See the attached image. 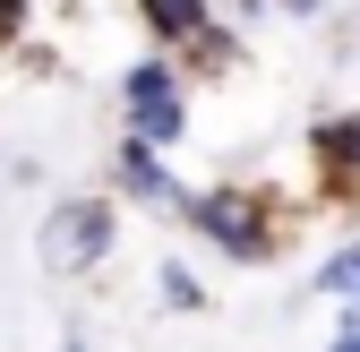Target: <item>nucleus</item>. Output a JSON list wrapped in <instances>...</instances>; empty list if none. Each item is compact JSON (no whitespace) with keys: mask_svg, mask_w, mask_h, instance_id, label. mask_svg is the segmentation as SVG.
Wrapping results in <instances>:
<instances>
[{"mask_svg":"<svg viewBox=\"0 0 360 352\" xmlns=\"http://www.w3.org/2000/svg\"><path fill=\"white\" fill-rule=\"evenodd\" d=\"M138 18H146V34L163 43V52H198V43L214 34L206 0H138Z\"/></svg>","mask_w":360,"mask_h":352,"instance_id":"nucleus-5","label":"nucleus"},{"mask_svg":"<svg viewBox=\"0 0 360 352\" xmlns=\"http://www.w3.org/2000/svg\"><path fill=\"white\" fill-rule=\"evenodd\" d=\"M318 292L326 301H360V241H343L335 258H318Z\"/></svg>","mask_w":360,"mask_h":352,"instance_id":"nucleus-7","label":"nucleus"},{"mask_svg":"<svg viewBox=\"0 0 360 352\" xmlns=\"http://www.w3.org/2000/svg\"><path fill=\"white\" fill-rule=\"evenodd\" d=\"M309 163H318V181L360 189V112H335V120L309 129Z\"/></svg>","mask_w":360,"mask_h":352,"instance_id":"nucleus-4","label":"nucleus"},{"mask_svg":"<svg viewBox=\"0 0 360 352\" xmlns=\"http://www.w3.org/2000/svg\"><path fill=\"white\" fill-rule=\"evenodd\" d=\"M283 9H292V18H318V9H326V0H283Z\"/></svg>","mask_w":360,"mask_h":352,"instance_id":"nucleus-10","label":"nucleus"},{"mask_svg":"<svg viewBox=\"0 0 360 352\" xmlns=\"http://www.w3.org/2000/svg\"><path fill=\"white\" fill-rule=\"evenodd\" d=\"M26 9H34V0H0V43H18V34H26Z\"/></svg>","mask_w":360,"mask_h":352,"instance_id":"nucleus-9","label":"nucleus"},{"mask_svg":"<svg viewBox=\"0 0 360 352\" xmlns=\"http://www.w3.org/2000/svg\"><path fill=\"white\" fill-rule=\"evenodd\" d=\"M112 181H120V198H138V206H172V172H163V155H155V146H138V138H120Z\"/></svg>","mask_w":360,"mask_h":352,"instance_id":"nucleus-6","label":"nucleus"},{"mask_svg":"<svg viewBox=\"0 0 360 352\" xmlns=\"http://www.w3.org/2000/svg\"><path fill=\"white\" fill-rule=\"evenodd\" d=\"M60 352H86V344H77V335H69V344H60Z\"/></svg>","mask_w":360,"mask_h":352,"instance_id":"nucleus-12","label":"nucleus"},{"mask_svg":"<svg viewBox=\"0 0 360 352\" xmlns=\"http://www.w3.org/2000/svg\"><path fill=\"white\" fill-rule=\"evenodd\" d=\"M120 112H129V138L138 146H180L189 138V77H180L172 52H146V61H129L120 69Z\"/></svg>","mask_w":360,"mask_h":352,"instance_id":"nucleus-1","label":"nucleus"},{"mask_svg":"<svg viewBox=\"0 0 360 352\" xmlns=\"http://www.w3.org/2000/svg\"><path fill=\"white\" fill-rule=\"evenodd\" d=\"M180 215H189L232 267H266V258H275V215H266V198H257L249 181H223V189L180 198Z\"/></svg>","mask_w":360,"mask_h":352,"instance_id":"nucleus-2","label":"nucleus"},{"mask_svg":"<svg viewBox=\"0 0 360 352\" xmlns=\"http://www.w3.org/2000/svg\"><path fill=\"white\" fill-rule=\"evenodd\" d=\"M155 284H163V301H172V310H206V284L180 267V258H163V275H155Z\"/></svg>","mask_w":360,"mask_h":352,"instance_id":"nucleus-8","label":"nucleus"},{"mask_svg":"<svg viewBox=\"0 0 360 352\" xmlns=\"http://www.w3.org/2000/svg\"><path fill=\"white\" fill-rule=\"evenodd\" d=\"M326 352H360V327H352V335H335V344H326Z\"/></svg>","mask_w":360,"mask_h":352,"instance_id":"nucleus-11","label":"nucleus"},{"mask_svg":"<svg viewBox=\"0 0 360 352\" xmlns=\"http://www.w3.org/2000/svg\"><path fill=\"white\" fill-rule=\"evenodd\" d=\"M120 241V206L112 198H60L52 215H43V232H34V258L52 275H86V267H103Z\"/></svg>","mask_w":360,"mask_h":352,"instance_id":"nucleus-3","label":"nucleus"}]
</instances>
